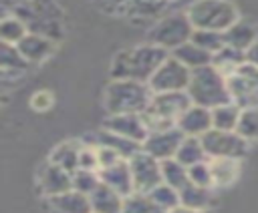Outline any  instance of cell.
Returning a JSON list of instances; mask_svg holds the SVG:
<instances>
[{
  "mask_svg": "<svg viewBox=\"0 0 258 213\" xmlns=\"http://www.w3.org/2000/svg\"><path fill=\"white\" fill-rule=\"evenodd\" d=\"M169 52L157 44L145 42L115 54L111 62V78H131L139 82H149L155 70L165 62Z\"/></svg>",
  "mask_w": 258,
  "mask_h": 213,
  "instance_id": "1",
  "label": "cell"
},
{
  "mask_svg": "<svg viewBox=\"0 0 258 213\" xmlns=\"http://www.w3.org/2000/svg\"><path fill=\"white\" fill-rule=\"evenodd\" d=\"M12 14L18 16L32 34L46 36L54 42L64 36V14L56 0H26L16 4Z\"/></svg>",
  "mask_w": 258,
  "mask_h": 213,
  "instance_id": "2",
  "label": "cell"
},
{
  "mask_svg": "<svg viewBox=\"0 0 258 213\" xmlns=\"http://www.w3.org/2000/svg\"><path fill=\"white\" fill-rule=\"evenodd\" d=\"M153 98V90L147 82L117 78L111 80L105 88V109L107 115H127V113H145Z\"/></svg>",
  "mask_w": 258,
  "mask_h": 213,
  "instance_id": "3",
  "label": "cell"
},
{
  "mask_svg": "<svg viewBox=\"0 0 258 213\" xmlns=\"http://www.w3.org/2000/svg\"><path fill=\"white\" fill-rule=\"evenodd\" d=\"M187 94L194 104H200L206 109H216L220 104L232 102L228 76L222 74L214 64L191 70Z\"/></svg>",
  "mask_w": 258,
  "mask_h": 213,
  "instance_id": "4",
  "label": "cell"
},
{
  "mask_svg": "<svg viewBox=\"0 0 258 213\" xmlns=\"http://www.w3.org/2000/svg\"><path fill=\"white\" fill-rule=\"evenodd\" d=\"M194 102L187 94V90H175V92H153V98L145 113H141L149 133L163 131L169 127H175L177 119L185 109H189Z\"/></svg>",
  "mask_w": 258,
  "mask_h": 213,
  "instance_id": "5",
  "label": "cell"
},
{
  "mask_svg": "<svg viewBox=\"0 0 258 213\" xmlns=\"http://www.w3.org/2000/svg\"><path fill=\"white\" fill-rule=\"evenodd\" d=\"M194 28L226 32L240 16L230 0H196L185 10Z\"/></svg>",
  "mask_w": 258,
  "mask_h": 213,
  "instance_id": "6",
  "label": "cell"
},
{
  "mask_svg": "<svg viewBox=\"0 0 258 213\" xmlns=\"http://www.w3.org/2000/svg\"><path fill=\"white\" fill-rule=\"evenodd\" d=\"M194 34V24L189 22L185 12H175V14H167L163 18H159L147 34V42L157 44L161 48H165L167 52H173L175 48H179L181 44L189 42Z\"/></svg>",
  "mask_w": 258,
  "mask_h": 213,
  "instance_id": "7",
  "label": "cell"
},
{
  "mask_svg": "<svg viewBox=\"0 0 258 213\" xmlns=\"http://www.w3.org/2000/svg\"><path fill=\"white\" fill-rule=\"evenodd\" d=\"M208 159H242L248 153V141L236 131L212 129L202 137Z\"/></svg>",
  "mask_w": 258,
  "mask_h": 213,
  "instance_id": "8",
  "label": "cell"
},
{
  "mask_svg": "<svg viewBox=\"0 0 258 213\" xmlns=\"http://www.w3.org/2000/svg\"><path fill=\"white\" fill-rule=\"evenodd\" d=\"M189 78H191V70L169 54L147 84L153 92H175V90H187Z\"/></svg>",
  "mask_w": 258,
  "mask_h": 213,
  "instance_id": "9",
  "label": "cell"
},
{
  "mask_svg": "<svg viewBox=\"0 0 258 213\" xmlns=\"http://www.w3.org/2000/svg\"><path fill=\"white\" fill-rule=\"evenodd\" d=\"M228 86L232 100L242 106L250 109L258 102V66L244 62L234 74L228 76Z\"/></svg>",
  "mask_w": 258,
  "mask_h": 213,
  "instance_id": "10",
  "label": "cell"
},
{
  "mask_svg": "<svg viewBox=\"0 0 258 213\" xmlns=\"http://www.w3.org/2000/svg\"><path fill=\"white\" fill-rule=\"evenodd\" d=\"M129 167H131V175H133V187L139 193H149L153 187L163 183L161 161L155 159L153 155L145 153L143 149L129 159Z\"/></svg>",
  "mask_w": 258,
  "mask_h": 213,
  "instance_id": "11",
  "label": "cell"
},
{
  "mask_svg": "<svg viewBox=\"0 0 258 213\" xmlns=\"http://www.w3.org/2000/svg\"><path fill=\"white\" fill-rule=\"evenodd\" d=\"M183 139H185V135L177 127H169V129H163V131H153L143 141V151L153 155L159 161L175 159V153H177Z\"/></svg>",
  "mask_w": 258,
  "mask_h": 213,
  "instance_id": "12",
  "label": "cell"
},
{
  "mask_svg": "<svg viewBox=\"0 0 258 213\" xmlns=\"http://www.w3.org/2000/svg\"><path fill=\"white\" fill-rule=\"evenodd\" d=\"M103 127L125 137L131 141H137L143 145V141L149 137V129L143 121L141 115L137 113H127V115H107V119L103 121Z\"/></svg>",
  "mask_w": 258,
  "mask_h": 213,
  "instance_id": "13",
  "label": "cell"
},
{
  "mask_svg": "<svg viewBox=\"0 0 258 213\" xmlns=\"http://www.w3.org/2000/svg\"><path fill=\"white\" fill-rule=\"evenodd\" d=\"M38 187L46 197L62 195V193L73 189V173H69L62 167L46 161L38 169Z\"/></svg>",
  "mask_w": 258,
  "mask_h": 213,
  "instance_id": "14",
  "label": "cell"
},
{
  "mask_svg": "<svg viewBox=\"0 0 258 213\" xmlns=\"http://www.w3.org/2000/svg\"><path fill=\"white\" fill-rule=\"evenodd\" d=\"M175 127L185 137H204L208 131L214 129L212 109H206V106H200V104H191L189 109H185L181 113V117L177 119Z\"/></svg>",
  "mask_w": 258,
  "mask_h": 213,
  "instance_id": "15",
  "label": "cell"
},
{
  "mask_svg": "<svg viewBox=\"0 0 258 213\" xmlns=\"http://www.w3.org/2000/svg\"><path fill=\"white\" fill-rule=\"evenodd\" d=\"M83 143H89V145H95V147H99V145H103V147H111V149H115L123 159H131L135 153H139L141 149H143V145L141 143H137V141H131V139H125V137H121V135H117V133H113V131H109V129H101V131H97V133H93V135H87L85 139H83Z\"/></svg>",
  "mask_w": 258,
  "mask_h": 213,
  "instance_id": "16",
  "label": "cell"
},
{
  "mask_svg": "<svg viewBox=\"0 0 258 213\" xmlns=\"http://www.w3.org/2000/svg\"><path fill=\"white\" fill-rule=\"evenodd\" d=\"M99 177H101V183L113 187V189L119 191L123 197L135 193L133 175H131V167H129V161H127V159H121L119 163H115V165H111V167L99 169Z\"/></svg>",
  "mask_w": 258,
  "mask_h": 213,
  "instance_id": "17",
  "label": "cell"
},
{
  "mask_svg": "<svg viewBox=\"0 0 258 213\" xmlns=\"http://www.w3.org/2000/svg\"><path fill=\"white\" fill-rule=\"evenodd\" d=\"M54 46H56L54 40H50L46 36H40V34H32V32H28L16 44V48L20 50V54L26 58L28 64H40V62H44L54 52Z\"/></svg>",
  "mask_w": 258,
  "mask_h": 213,
  "instance_id": "18",
  "label": "cell"
},
{
  "mask_svg": "<svg viewBox=\"0 0 258 213\" xmlns=\"http://www.w3.org/2000/svg\"><path fill=\"white\" fill-rule=\"evenodd\" d=\"M224 36H226V44L228 46L246 52L258 40V24L252 22V20H246V18H238L224 32Z\"/></svg>",
  "mask_w": 258,
  "mask_h": 213,
  "instance_id": "19",
  "label": "cell"
},
{
  "mask_svg": "<svg viewBox=\"0 0 258 213\" xmlns=\"http://www.w3.org/2000/svg\"><path fill=\"white\" fill-rule=\"evenodd\" d=\"M46 199H48V209L52 213H93L89 195L79 193L75 189H71L62 195L46 197Z\"/></svg>",
  "mask_w": 258,
  "mask_h": 213,
  "instance_id": "20",
  "label": "cell"
},
{
  "mask_svg": "<svg viewBox=\"0 0 258 213\" xmlns=\"http://www.w3.org/2000/svg\"><path fill=\"white\" fill-rule=\"evenodd\" d=\"M89 201H91L93 213H121L125 197L113 187L99 183V187L89 195Z\"/></svg>",
  "mask_w": 258,
  "mask_h": 213,
  "instance_id": "21",
  "label": "cell"
},
{
  "mask_svg": "<svg viewBox=\"0 0 258 213\" xmlns=\"http://www.w3.org/2000/svg\"><path fill=\"white\" fill-rule=\"evenodd\" d=\"M81 149H83V141H64L60 145H56L48 157L50 163L62 167L69 173H75L79 169V157H81Z\"/></svg>",
  "mask_w": 258,
  "mask_h": 213,
  "instance_id": "22",
  "label": "cell"
},
{
  "mask_svg": "<svg viewBox=\"0 0 258 213\" xmlns=\"http://www.w3.org/2000/svg\"><path fill=\"white\" fill-rule=\"evenodd\" d=\"M171 56H175L181 64H185L189 70H196V68H202V66H208L212 64L214 60V54H210L208 50H204L202 46H198L196 42H185L181 44L179 48H175L173 52H169Z\"/></svg>",
  "mask_w": 258,
  "mask_h": 213,
  "instance_id": "23",
  "label": "cell"
},
{
  "mask_svg": "<svg viewBox=\"0 0 258 213\" xmlns=\"http://www.w3.org/2000/svg\"><path fill=\"white\" fill-rule=\"evenodd\" d=\"M171 0H129L123 14L131 20H149L155 18L169 6Z\"/></svg>",
  "mask_w": 258,
  "mask_h": 213,
  "instance_id": "24",
  "label": "cell"
},
{
  "mask_svg": "<svg viewBox=\"0 0 258 213\" xmlns=\"http://www.w3.org/2000/svg\"><path fill=\"white\" fill-rule=\"evenodd\" d=\"M214 197H212V189L210 187H200L194 183H187L181 191H179V203L183 207L196 209V211H206L210 209Z\"/></svg>",
  "mask_w": 258,
  "mask_h": 213,
  "instance_id": "25",
  "label": "cell"
},
{
  "mask_svg": "<svg viewBox=\"0 0 258 213\" xmlns=\"http://www.w3.org/2000/svg\"><path fill=\"white\" fill-rule=\"evenodd\" d=\"M175 159L185 165V167H191L196 163H202V161H208V153L204 149V143H202V137H185L175 153Z\"/></svg>",
  "mask_w": 258,
  "mask_h": 213,
  "instance_id": "26",
  "label": "cell"
},
{
  "mask_svg": "<svg viewBox=\"0 0 258 213\" xmlns=\"http://www.w3.org/2000/svg\"><path fill=\"white\" fill-rule=\"evenodd\" d=\"M0 64H2V76H10V74L20 76L30 66L26 58L20 54V50L16 48V44H8V42H2Z\"/></svg>",
  "mask_w": 258,
  "mask_h": 213,
  "instance_id": "27",
  "label": "cell"
},
{
  "mask_svg": "<svg viewBox=\"0 0 258 213\" xmlns=\"http://www.w3.org/2000/svg\"><path fill=\"white\" fill-rule=\"evenodd\" d=\"M240 115H242V106H238L234 100L212 109L214 129H218V131H236L238 121H240Z\"/></svg>",
  "mask_w": 258,
  "mask_h": 213,
  "instance_id": "28",
  "label": "cell"
},
{
  "mask_svg": "<svg viewBox=\"0 0 258 213\" xmlns=\"http://www.w3.org/2000/svg\"><path fill=\"white\" fill-rule=\"evenodd\" d=\"M214 187H228L238 177V159H208Z\"/></svg>",
  "mask_w": 258,
  "mask_h": 213,
  "instance_id": "29",
  "label": "cell"
},
{
  "mask_svg": "<svg viewBox=\"0 0 258 213\" xmlns=\"http://www.w3.org/2000/svg\"><path fill=\"white\" fill-rule=\"evenodd\" d=\"M244 62H246V54H244L242 50H236V48L228 46V44H226L220 52H216V54H214V60H212V64H214L222 74H226V76L234 74Z\"/></svg>",
  "mask_w": 258,
  "mask_h": 213,
  "instance_id": "30",
  "label": "cell"
},
{
  "mask_svg": "<svg viewBox=\"0 0 258 213\" xmlns=\"http://www.w3.org/2000/svg\"><path fill=\"white\" fill-rule=\"evenodd\" d=\"M161 175H163V183L171 185L173 189L181 191L187 183H189V175H187V167L181 165L177 159H167L161 161Z\"/></svg>",
  "mask_w": 258,
  "mask_h": 213,
  "instance_id": "31",
  "label": "cell"
},
{
  "mask_svg": "<svg viewBox=\"0 0 258 213\" xmlns=\"http://www.w3.org/2000/svg\"><path fill=\"white\" fill-rule=\"evenodd\" d=\"M121 213H165L151 197L149 193H131L125 197V203H123V211Z\"/></svg>",
  "mask_w": 258,
  "mask_h": 213,
  "instance_id": "32",
  "label": "cell"
},
{
  "mask_svg": "<svg viewBox=\"0 0 258 213\" xmlns=\"http://www.w3.org/2000/svg\"><path fill=\"white\" fill-rule=\"evenodd\" d=\"M26 34H28V28L18 16L6 14L2 18V22H0V38H2V42L18 44Z\"/></svg>",
  "mask_w": 258,
  "mask_h": 213,
  "instance_id": "33",
  "label": "cell"
},
{
  "mask_svg": "<svg viewBox=\"0 0 258 213\" xmlns=\"http://www.w3.org/2000/svg\"><path fill=\"white\" fill-rule=\"evenodd\" d=\"M191 42H196L198 46H202V48L208 50L210 54H216V52H220V50L226 46V36H224V32H218V30L194 28Z\"/></svg>",
  "mask_w": 258,
  "mask_h": 213,
  "instance_id": "34",
  "label": "cell"
},
{
  "mask_svg": "<svg viewBox=\"0 0 258 213\" xmlns=\"http://www.w3.org/2000/svg\"><path fill=\"white\" fill-rule=\"evenodd\" d=\"M149 197H151L165 213L181 205V203H179V191L173 189V187L167 185V183H159L157 187H153V189L149 191Z\"/></svg>",
  "mask_w": 258,
  "mask_h": 213,
  "instance_id": "35",
  "label": "cell"
},
{
  "mask_svg": "<svg viewBox=\"0 0 258 213\" xmlns=\"http://www.w3.org/2000/svg\"><path fill=\"white\" fill-rule=\"evenodd\" d=\"M236 133L242 135L248 143L258 141V106H250V109H242Z\"/></svg>",
  "mask_w": 258,
  "mask_h": 213,
  "instance_id": "36",
  "label": "cell"
},
{
  "mask_svg": "<svg viewBox=\"0 0 258 213\" xmlns=\"http://www.w3.org/2000/svg\"><path fill=\"white\" fill-rule=\"evenodd\" d=\"M101 183L99 171H89V169H77L73 173V189L85 195H91Z\"/></svg>",
  "mask_w": 258,
  "mask_h": 213,
  "instance_id": "37",
  "label": "cell"
},
{
  "mask_svg": "<svg viewBox=\"0 0 258 213\" xmlns=\"http://www.w3.org/2000/svg\"><path fill=\"white\" fill-rule=\"evenodd\" d=\"M187 175H189V183L200 185V187H214V179H212V169H210V161H202L196 163L191 167H187Z\"/></svg>",
  "mask_w": 258,
  "mask_h": 213,
  "instance_id": "38",
  "label": "cell"
},
{
  "mask_svg": "<svg viewBox=\"0 0 258 213\" xmlns=\"http://www.w3.org/2000/svg\"><path fill=\"white\" fill-rule=\"evenodd\" d=\"M83 141V139H81ZM79 169H89V171H99V157H97V147L83 143L81 157H79Z\"/></svg>",
  "mask_w": 258,
  "mask_h": 213,
  "instance_id": "39",
  "label": "cell"
},
{
  "mask_svg": "<svg viewBox=\"0 0 258 213\" xmlns=\"http://www.w3.org/2000/svg\"><path fill=\"white\" fill-rule=\"evenodd\" d=\"M97 157H99V169L111 167V165H115V163H119V161L123 159L115 149H111V147H103V145L97 147Z\"/></svg>",
  "mask_w": 258,
  "mask_h": 213,
  "instance_id": "40",
  "label": "cell"
},
{
  "mask_svg": "<svg viewBox=\"0 0 258 213\" xmlns=\"http://www.w3.org/2000/svg\"><path fill=\"white\" fill-rule=\"evenodd\" d=\"M30 104H32L36 111H46V109L52 106V94L42 88V90H38V92H34V94L30 96Z\"/></svg>",
  "mask_w": 258,
  "mask_h": 213,
  "instance_id": "41",
  "label": "cell"
},
{
  "mask_svg": "<svg viewBox=\"0 0 258 213\" xmlns=\"http://www.w3.org/2000/svg\"><path fill=\"white\" fill-rule=\"evenodd\" d=\"M127 2H129V0H95V4H97L103 12H107V14L123 12L125 6H127Z\"/></svg>",
  "mask_w": 258,
  "mask_h": 213,
  "instance_id": "42",
  "label": "cell"
},
{
  "mask_svg": "<svg viewBox=\"0 0 258 213\" xmlns=\"http://www.w3.org/2000/svg\"><path fill=\"white\" fill-rule=\"evenodd\" d=\"M246 54V62L248 64H254V66H258V40L244 52Z\"/></svg>",
  "mask_w": 258,
  "mask_h": 213,
  "instance_id": "43",
  "label": "cell"
},
{
  "mask_svg": "<svg viewBox=\"0 0 258 213\" xmlns=\"http://www.w3.org/2000/svg\"><path fill=\"white\" fill-rule=\"evenodd\" d=\"M167 213H206V211H196V209H189V207L179 205V207H175V209H171V211H167Z\"/></svg>",
  "mask_w": 258,
  "mask_h": 213,
  "instance_id": "44",
  "label": "cell"
},
{
  "mask_svg": "<svg viewBox=\"0 0 258 213\" xmlns=\"http://www.w3.org/2000/svg\"><path fill=\"white\" fill-rule=\"evenodd\" d=\"M20 2H26V0H4V4H6V6H12V8H14L16 4H20Z\"/></svg>",
  "mask_w": 258,
  "mask_h": 213,
  "instance_id": "45",
  "label": "cell"
}]
</instances>
